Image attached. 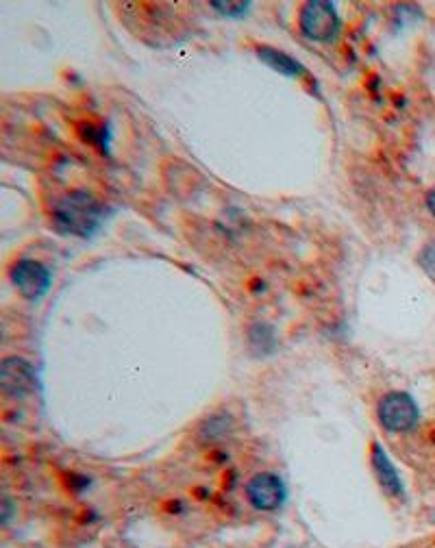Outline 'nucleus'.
<instances>
[{
  "label": "nucleus",
  "instance_id": "obj_1",
  "mask_svg": "<svg viewBox=\"0 0 435 548\" xmlns=\"http://www.w3.org/2000/svg\"><path fill=\"white\" fill-rule=\"evenodd\" d=\"M53 222L61 233L87 238L103 222V207L87 192H70L59 198L53 209Z\"/></svg>",
  "mask_w": 435,
  "mask_h": 548
},
{
  "label": "nucleus",
  "instance_id": "obj_2",
  "mask_svg": "<svg viewBox=\"0 0 435 548\" xmlns=\"http://www.w3.org/2000/svg\"><path fill=\"white\" fill-rule=\"evenodd\" d=\"M418 405L407 392H390L381 398L379 403V420L385 431L403 433L416 427L418 422Z\"/></svg>",
  "mask_w": 435,
  "mask_h": 548
},
{
  "label": "nucleus",
  "instance_id": "obj_3",
  "mask_svg": "<svg viewBox=\"0 0 435 548\" xmlns=\"http://www.w3.org/2000/svg\"><path fill=\"white\" fill-rule=\"evenodd\" d=\"M301 31L314 42H331L340 29L338 11L325 0H312L301 11Z\"/></svg>",
  "mask_w": 435,
  "mask_h": 548
},
{
  "label": "nucleus",
  "instance_id": "obj_4",
  "mask_svg": "<svg viewBox=\"0 0 435 548\" xmlns=\"http://www.w3.org/2000/svg\"><path fill=\"white\" fill-rule=\"evenodd\" d=\"M11 283L16 285L18 292L29 298V301H37L48 290H51L53 274L44 264L35 259H20L18 264L11 268Z\"/></svg>",
  "mask_w": 435,
  "mask_h": 548
},
{
  "label": "nucleus",
  "instance_id": "obj_5",
  "mask_svg": "<svg viewBox=\"0 0 435 548\" xmlns=\"http://www.w3.org/2000/svg\"><path fill=\"white\" fill-rule=\"evenodd\" d=\"M246 498L257 512H277L285 501V485L275 472H259L246 483Z\"/></svg>",
  "mask_w": 435,
  "mask_h": 548
},
{
  "label": "nucleus",
  "instance_id": "obj_6",
  "mask_svg": "<svg viewBox=\"0 0 435 548\" xmlns=\"http://www.w3.org/2000/svg\"><path fill=\"white\" fill-rule=\"evenodd\" d=\"M0 388L7 396L22 398L37 390V375L33 366L22 357H7L0 366Z\"/></svg>",
  "mask_w": 435,
  "mask_h": 548
},
{
  "label": "nucleus",
  "instance_id": "obj_7",
  "mask_svg": "<svg viewBox=\"0 0 435 548\" xmlns=\"http://www.w3.org/2000/svg\"><path fill=\"white\" fill-rule=\"evenodd\" d=\"M370 462H372V470H375V477L381 485V490L388 494L390 498H396V501H401L405 496V488L403 481L399 477V472H396L394 464L390 462L388 453H385V448L379 442H372L370 448Z\"/></svg>",
  "mask_w": 435,
  "mask_h": 548
},
{
  "label": "nucleus",
  "instance_id": "obj_8",
  "mask_svg": "<svg viewBox=\"0 0 435 548\" xmlns=\"http://www.w3.org/2000/svg\"><path fill=\"white\" fill-rule=\"evenodd\" d=\"M257 57L264 61L266 66H270L272 70L285 74V77H301V74L305 72V68L301 66V61H296L294 57L285 55L283 51H277V48L259 46L257 48Z\"/></svg>",
  "mask_w": 435,
  "mask_h": 548
},
{
  "label": "nucleus",
  "instance_id": "obj_9",
  "mask_svg": "<svg viewBox=\"0 0 435 548\" xmlns=\"http://www.w3.org/2000/svg\"><path fill=\"white\" fill-rule=\"evenodd\" d=\"M248 342H251L253 351L259 355H268L275 348V331L266 322H257L248 331Z\"/></svg>",
  "mask_w": 435,
  "mask_h": 548
},
{
  "label": "nucleus",
  "instance_id": "obj_10",
  "mask_svg": "<svg viewBox=\"0 0 435 548\" xmlns=\"http://www.w3.org/2000/svg\"><path fill=\"white\" fill-rule=\"evenodd\" d=\"M211 7H214L216 11H220V14L238 18V16L246 14L248 7H251V3H220V0H214V3H211Z\"/></svg>",
  "mask_w": 435,
  "mask_h": 548
},
{
  "label": "nucleus",
  "instance_id": "obj_11",
  "mask_svg": "<svg viewBox=\"0 0 435 548\" xmlns=\"http://www.w3.org/2000/svg\"><path fill=\"white\" fill-rule=\"evenodd\" d=\"M418 261L422 270H427L431 277H435V242H429L425 248H422Z\"/></svg>",
  "mask_w": 435,
  "mask_h": 548
},
{
  "label": "nucleus",
  "instance_id": "obj_12",
  "mask_svg": "<svg viewBox=\"0 0 435 548\" xmlns=\"http://www.w3.org/2000/svg\"><path fill=\"white\" fill-rule=\"evenodd\" d=\"M427 209L435 216V188L427 194Z\"/></svg>",
  "mask_w": 435,
  "mask_h": 548
},
{
  "label": "nucleus",
  "instance_id": "obj_13",
  "mask_svg": "<svg viewBox=\"0 0 435 548\" xmlns=\"http://www.w3.org/2000/svg\"><path fill=\"white\" fill-rule=\"evenodd\" d=\"M9 516H11V507H9V498H5V503H3V522H5V525L9 522Z\"/></svg>",
  "mask_w": 435,
  "mask_h": 548
},
{
  "label": "nucleus",
  "instance_id": "obj_14",
  "mask_svg": "<svg viewBox=\"0 0 435 548\" xmlns=\"http://www.w3.org/2000/svg\"><path fill=\"white\" fill-rule=\"evenodd\" d=\"M416 548H435V538H431V540H425V542L416 544Z\"/></svg>",
  "mask_w": 435,
  "mask_h": 548
}]
</instances>
